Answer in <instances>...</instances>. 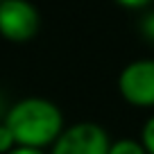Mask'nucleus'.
I'll list each match as a JSON object with an SVG mask.
<instances>
[{
	"label": "nucleus",
	"instance_id": "1",
	"mask_svg": "<svg viewBox=\"0 0 154 154\" xmlns=\"http://www.w3.org/2000/svg\"><path fill=\"white\" fill-rule=\"evenodd\" d=\"M7 127L20 147L38 149L59 136L61 113L52 102L29 97L11 106V111L7 113Z\"/></svg>",
	"mask_w": 154,
	"mask_h": 154
},
{
	"label": "nucleus",
	"instance_id": "2",
	"mask_svg": "<svg viewBox=\"0 0 154 154\" xmlns=\"http://www.w3.org/2000/svg\"><path fill=\"white\" fill-rule=\"evenodd\" d=\"M109 140L102 127L82 122L66 129L54 143L52 154H109Z\"/></svg>",
	"mask_w": 154,
	"mask_h": 154
},
{
	"label": "nucleus",
	"instance_id": "3",
	"mask_svg": "<svg viewBox=\"0 0 154 154\" xmlns=\"http://www.w3.org/2000/svg\"><path fill=\"white\" fill-rule=\"evenodd\" d=\"M38 29V14L32 5L20 0L0 2V32L9 41H27Z\"/></svg>",
	"mask_w": 154,
	"mask_h": 154
},
{
	"label": "nucleus",
	"instance_id": "4",
	"mask_svg": "<svg viewBox=\"0 0 154 154\" xmlns=\"http://www.w3.org/2000/svg\"><path fill=\"white\" fill-rule=\"evenodd\" d=\"M120 91L131 104H154V61H134L120 75Z\"/></svg>",
	"mask_w": 154,
	"mask_h": 154
},
{
	"label": "nucleus",
	"instance_id": "5",
	"mask_svg": "<svg viewBox=\"0 0 154 154\" xmlns=\"http://www.w3.org/2000/svg\"><path fill=\"white\" fill-rule=\"evenodd\" d=\"M109 154H145L143 147L134 140H118L116 145L109 147Z\"/></svg>",
	"mask_w": 154,
	"mask_h": 154
},
{
	"label": "nucleus",
	"instance_id": "6",
	"mask_svg": "<svg viewBox=\"0 0 154 154\" xmlns=\"http://www.w3.org/2000/svg\"><path fill=\"white\" fill-rule=\"evenodd\" d=\"M14 136H11L9 127L7 125H0V154H9L11 147H14Z\"/></svg>",
	"mask_w": 154,
	"mask_h": 154
},
{
	"label": "nucleus",
	"instance_id": "7",
	"mask_svg": "<svg viewBox=\"0 0 154 154\" xmlns=\"http://www.w3.org/2000/svg\"><path fill=\"white\" fill-rule=\"evenodd\" d=\"M143 143H145V147H147V152L154 154V118H149L145 129H143Z\"/></svg>",
	"mask_w": 154,
	"mask_h": 154
},
{
	"label": "nucleus",
	"instance_id": "8",
	"mask_svg": "<svg viewBox=\"0 0 154 154\" xmlns=\"http://www.w3.org/2000/svg\"><path fill=\"white\" fill-rule=\"evenodd\" d=\"M143 32H145V36L154 38V14L145 16V20H143Z\"/></svg>",
	"mask_w": 154,
	"mask_h": 154
},
{
	"label": "nucleus",
	"instance_id": "9",
	"mask_svg": "<svg viewBox=\"0 0 154 154\" xmlns=\"http://www.w3.org/2000/svg\"><path fill=\"white\" fill-rule=\"evenodd\" d=\"M9 154H41V152L34 147H18V149H11Z\"/></svg>",
	"mask_w": 154,
	"mask_h": 154
}]
</instances>
